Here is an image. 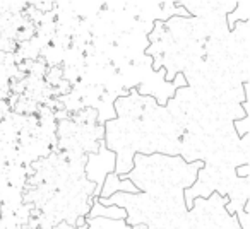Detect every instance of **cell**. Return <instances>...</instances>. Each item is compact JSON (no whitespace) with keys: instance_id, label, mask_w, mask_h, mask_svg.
I'll list each match as a JSON object with an SVG mask.
<instances>
[{"instance_id":"cell-1","label":"cell","mask_w":250,"mask_h":229,"mask_svg":"<svg viewBox=\"0 0 250 229\" xmlns=\"http://www.w3.org/2000/svg\"><path fill=\"white\" fill-rule=\"evenodd\" d=\"M103 190H101L100 193V198H108L111 197L113 193H117V191H124V193H137V187L132 183L130 180H120V178L117 176V173H108L106 174V180H104L103 183Z\"/></svg>"},{"instance_id":"cell-2","label":"cell","mask_w":250,"mask_h":229,"mask_svg":"<svg viewBox=\"0 0 250 229\" xmlns=\"http://www.w3.org/2000/svg\"><path fill=\"white\" fill-rule=\"evenodd\" d=\"M84 217H87V219H94V217L124 219V221H127L129 212H127V209L125 207H120V205H101L100 202H96Z\"/></svg>"},{"instance_id":"cell-3","label":"cell","mask_w":250,"mask_h":229,"mask_svg":"<svg viewBox=\"0 0 250 229\" xmlns=\"http://www.w3.org/2000/svg\"><path fill=\"white\" fill-rule=\"evenodd\" d=\"M86 219L87 229H132L127 221L124 219H104V217H94V219Z\"/></svg>"},{"instance_id":"cell-4","label":"cell","mask_w":250,"mask_h":229,"mask_svg":"<svg viewBox=\"0 0 250 229\" xmlns=\"http://www.w3.org/2000/svg\"><path fill=\"white\" fill-rule=\"evenodd\" d=\"M250 174V166L249 164H243V166L236 168V176L238 178H249Z\"/></svg>"}]
</instances>
